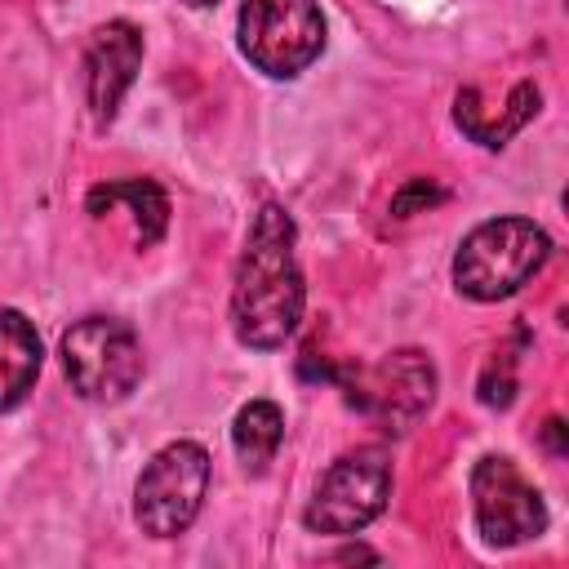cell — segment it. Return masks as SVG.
I'll use <instances>...</instances> for the list:
<instances>
[{"label":"cell","mask_w":569,"mask_h":569,"mask_svg":"<svg viewBox=\"0 0 569 569\" xmlns=\"http://www.w3.org/2000/svg\"><path fill=\"white\" fill-rule=\"evenodd\" d=\"M293 244H298L293 218L280 204H262L249 222L231 284V329L253 351L284 347L302 320L307 289Z\"/></svg>","instance_id":"obj_1"},{"label":"cell","mask_w":569,"mask_h":569,"mask_svg":"<svg viewBox=\"0 0 569 569\" xmlns=\"http://www.w3.org/2000/svg\"><path fill=\"white\" fill-rule=\"evenodd\" d=\"M538 111V84L533 80H520L516 89H511V98H507V111L498 116V120H485V107H480V89H462L458 93V102H453V120H458V129L462 133H471L480 147H502L529 116Z\"/></svg>","instance_id":"obj_11"},{"label":"cell","mask_w":569,"mask_h":569,"mask_svg":"<svg viewBox=\"0 0 569 569\" xmlns=\"http://www.w3.org/2000/svg\"><path fill=\"white\" fill-rule=\"evenodd\" d=\"M542 440L551 445V453H565V422H560V418H547V427H542Z\"/></svg>","instance_id":"obj_16"},{"label":"cell","mask_w":569,"mask_h":569,"mask_svg":"<svg viewBox=\"0 0 569 569\" xmlns=\"http://www.w3.org/2000/svg\"><path fill=\"white\" fill-rule=\"evenodd\" d=\"M40 333L22 311H0V413L18 409L40 378Z\"/></svg>","instance_id":"obj_10"},{"label":"cell","mask_w":569,"mask_h":569,"mask_svg":"<svg viewBox=\"0 0 569 569\" xmlns=\"http://www.w3.org/2000/svg\"><path fill=\"white\" fill-rule=\"evenodd\" d=\"M551 240L538 222L529 218H489L467 231V240L453 253V284L458 293L476 302H498L511 298L520 284L538 276L547 262Z\"/></svg>","instance_id":"obj_2"},{"label":"cell","mask_w":569,"mask_h":569,"mask_svg":"<svg viewBox=\"0 0 569 569\" xmlns=\"http://www.w3.org/2000/svg\"><path fill=\"white\" fill-rule=\"evenodd\" d=\"M142 67V31L124 18L98 27L89 36V49H84V93H89V111H93V124H111L116 120V107L120 98L129 93L133 76Z\"/></svg>","instance_id":"obj_9"},{"label":"cell","mask_w":569,"mask_h":569,"mask_svg":"<svg viewBox=\"0 0 569 569\" xmlns=\"http://www.w3.org/2000/svg\"><path fill=\"white\" fill-rule=\"evenodd\" d=\"M436 396V369L422 351H391L373 369H356L347 382V405L378 418L387 431H405Z\"/></svg>","instance_id":"obj_8"},{"label":"cell","mask_w":569,"mask_h":569,"mask_svg":"<svg viewBox=\"0 0 569 569\" xmlns=\"http://www.w3.org/2000/svg\"><path fill=\"white\" fill-rule=\"evenodd\" d=\"M187 4H196V9H204V4H218V0H187Z\"/></svg>","instance_id":"obj_17"},{"label":"cell","mask_w":569,"mask_h":569,"mask_svg":"<svg viewBox=\"0 0 569 569\" xmlns=\"http://www.w3.org/2000/svg\"><path fill=\"white\" fill-rule=\"evenodd\" d=\"M62 373L89 405H120L142 382V342L116 316H84L62 333Z\"/></svg>","instance_id":"obj_3"},{"label":"cell","mask_w":569,"mask_h":569,"mask_svg":"<svg viewBox=\"0 0 569 569\" xmlns=\"http://www.w3.org/2000/svg\"><path fill=\"white\" fill-rule=\"evenodd\" d=\"M209 489V453L196 440L164 445L133 485V520L151 538H178L200 516Z\"/></svg>","instance_id":"obj_6"},{"label":"cell","mask_w":569,"mask_h":569,"mask_svg":"<svg viewBox=\"0 0 569 569\" xmlns=\"http://www.w3.org/2000/svg\"><path fill=\"white\" fill-rule=\"evenodd\" d=\"M471 507H476V529L489 547H520L547 529L542 493L502 453H485L471 467Z\"/></svg>","instance_id":"obj_7"},{"label":"cell","mask_w":569,"mask_h":569,"mask_svg":"<svg viewBox=\"0 0 569 569\" xmlns=\"http://www.w3.org/2000/svg\"><path fill=\"white\" fill-rule=\"evenodd\" d=\"M89 213H107L116 204H129L133 209V222H138V244H156L169 227V196L160 191V182L151 178H124V182H102L89 191Z\"/></svg>","instance_id":"obj_12"},{"label":"cell","mask_w":569,"mask_h":569,"mask_svg":"<svg viewBox=\"0 0 569 569\" xmlns=\"http://www.w3.org/2000/svg\"><path fill=\"white\" fill-rule=\"evenodd\" d=\"M387 498H391V458L378 445H360L329 462L302 520L311 533L347 538V533H360L365 525H373L382 516Z\"/></svg>","instance_id":"obj_5"},{"label":"cell","mask_w":569,"mask_h":569,"mask_svg":"<svg viewBox=\"0 0 569 569\" xmlns=\"http://www.w3.org/2000/svg\"><path fill=\"white\" fill-rule=\"evenodd\" d=\"M445 200V191L431 182V178H413V182H405L400 191H396V200H391V213L396 218H409V213H418V209H431V204H440Z\"/></svg>","instance_id":"obj_14"},{"label":"cell","mask_w":569,"mask_h":569,"mask_svg":"<svg viewBox=\"0 0 569 569\" xmlns=\"http://www.w3.org/2000/svg\"><path fill=\"white\" fill-rule=\"evenodd\" d=\"M236 27L240 53L271 80H293L325 49L320 0H244Z\"/></svg>","instance_id":"obj_4"},{"label":"cell","mask_w":569,"mask_h":569,"mask_svg":"<svg viewBox=\"0 0 569 569\" xmlns=\"http://www.w3.org/2000/svg\"><path fill=\"white\" fill-rule=\"evenodd\" d=\"M511 396H516V378H511V360L502 356V369H498V360H493V365L485 369V378H480V405L507 409Z\"/></svg>","instance_id":"obj_15"},{"label":"cell","mask_w":569,"mask_h":569,"mask_svg":"<svg viewBox=\"0 0 569 569\" xmlns=\"http://www.w3.org/2000/svg\"><path fill=\"white\" fill-rule=\"evenodd\" d=\"M284 440V413L276 400H249L240 405L236 422H231V445H236V458L249 476H262L267 462L276 458Z\"/></svg>","instance_id":"obj_13"}]
</instances>
